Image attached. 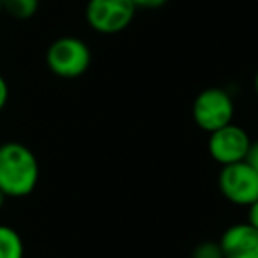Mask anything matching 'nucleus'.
I'll use <instances>...</instances> for the list:
<instances>
[{
  "label": "nucleus",
  "instance_id": "2eb2a0df",
  "mask_svg": "<svg viewBox=\"0 0 258 258\" xmlns=\"http://www.w3.org/2000/svg\"><path fill=\"white\" fill-rule=\"evenodd\" d=\"M253 87H254V92H256V96H258V71H256V75H254V80H253Z\"/></svg>",
  "mask_w": 258,
  "mask_h": 258
},
{
  "label": "nucleus",
  "instance_id": "ddd939ff",
  "mask_svg": "<svg viewBox=\"0 0 258 258\" xmlns=\"http://www.w3.org/2000/svg\"><path fill=\"white\" fill-rule=\"evenodd\" d=\"M253 228L258 230V200L253 202V204L247 207V221Z\"/></svg>",
  "mask_w": 258,
  "mask_h": 258
},
{
  "label": "nucleus",
  "instance_id": "0eeeda50",
  "mask_svg": "<svg viewBox=\"0 0 258 258\" xmlns=\"http://www.w3.org/2000/svg\"><path fill=\"white\" fill-rule=\"evenodd\" d=\"M223 258H258V230L249 223H235L219 239Z\"/></svg>",
  "mask_w": 258,
  "mask_h": 258
},
{
  "label": "nucleus",
  "instance_id": "f8f14e48",
  "mask_svg": "<svg viewBox=\"0 0 258 258\" xmlns=\"http://www.w3.org/2000/svg\"><path fill=\"white\" fill-rule=\"evenodd\" d=\"M246 161L251 165V168L254 170V172L258 173V140L256 142H253L251 144V149H249V152H247V158H246Z\"/></svg>",
  "mask_w": 258,
  "mask_h": 258
},
{
  "label": "nucleus",
  "instance_id": "dca6fc26",
  "mask_svg": "<svg viewBox=\"0 0 258 258\" xmlns=\"http://www.w3.org/2000/svg\"><path fill=\"white\" fill-rule=\"evenodd\" d=\"M6 198H8V197H6V195L2 193V191H0V209L4 207V202H6Z\"/></svg>",
  "mask_w": 258,
  "mask_h": 258
},
{
  "label": "nucleus",
  "instance_id": "7ed1b4c3",
  "mask_svg": "<svg viewBox=\"0 0 258 258\" xmlns=\"http://www.w3.org/2000/svg\"><path fill=\"white\" fill-rule=\"evenodd\" d=\"M193 120L205 133H212L216 129L232 124L235 104L233 97L219 87L205 89L193 101Z\"/></svg>",
  "mask_w": 258,
  "mask_h": 258
},
{
  "label": "nucleus",
  "instance_id": "6e6552de",
  "mask_svg": "<svg viewBox=\"0 0 258 258\" xmlns=\"http://www.w3.org/2000/svg\"><path fill=\"white\" fill-rule=\"evenodd\" d=\"M25 247L20 233L13 226L0 225V258H23Z\"/></svg>",
  "mask_w": 258,
  "mask_h": 258
},
{
  "label": "nucleus",
  "instance_id": "4468645a",
  "mask_svg": "<svg viewBox=\"0 0 258 258\" xmlns=\"http://www.w3.org/2000/svg\"><path fill=\"white\" fill-rule=\"evenodd\" d=\"M9 99V87H8V82L4 80V76L0 75V110L6 106Z\"/></svg>",
  "mask_w": 258,
  "mask_h": 258
},
{
  "label": "nucleus",
  "instance_id": "f3484780",
  "mask_svg": "<svg viewBox=\"0 0 258 258\" xmlns=\"http://www.w3.org/2000/svg\"><path fill=\"white\" fill-rule=\"evenodd\" d=\"M0 13H2V0H0Z\"/></svg>",
  "mask_w": 258,
  "mask_h": 258
},
{
  "label": "nucleus",
  "instance_id": "f257e3e1",
  "mask_svg": "<svg viewBox=\"0 0 258 258\" xmlns=\"http://www.w3.org/2000/svg\"><path fill=\"white\" fill-rule=\"evenodd\" d=\"M39 180V163L32 151L20 142L0 144V191L6 197L30 195Z\"/></svg>",
  "mask_w": 258,
  "mask_h": 258
},
{
  "label": "nucleus",
  "instance_id": "f03ea898",
  "mask_svg": "<svg viewBox=\"0 0 258 258\" xmlns=\"http://www.w3.org/2000/svg\"><path fill=\"white\" fill-rule=\"evenodd\" d=\"M92 62V53L85 41L80 37H58L46 51V64L58 78L73 80L85 75Z\"/></svg>",
  "mask_w": 258,
  "mask_h": 258
},
{
  "label": "nucleus",
  "instance_id": "9b49d317",
  "mask_svg": "<svg viewBox=\"0 0 258 258\" xmlns=\"http://www.w3.org/2000/svg\"><path fill=\"white\" fill-rule=\"evenodd\" d=\"M137 9H159L168 2V0H131Z\"/></svg>",
  "mask_w": 258,
  "mask_h": 258
},
{
  "label": "nucleus",
  "instance_id": "1a4fd4ad",
  "mask_svg": "<svg viewBox=\"0 0 258 258\" xmlns=\"http://www.w3.org/2000/svg\"><path fill=\"white\" fill-rule=\"evenodd\" d=\"M39 9V0H2V11L15 20H30Z\"/></svg>",
  "mask_w": 258,
  "mask_h": 258
},
{
  "label": "nucleus",
  "instance_id": "20e7f679",
  "mask_svg": "<svg viewBox=\"0 0 258 258\" xmlns=\"http://www.w3.org/2000/svg\"><path fill=\"white\" fill-rule=\"evenodd\" d=\"M137 8L131 0H89L85 20L97 34L111 36L125 30L135 18Z\"/></svg>",
  "mask_w": 258,
  "mask_h": 258
},
{
  "label": "nucleus",
  "instance_id": "39448f33",
  "mask_svg": "<svg viewBox=\"0 0 258 258\" xmlns=\"http://www.w3.org/2000/svg\"><path fill=\"white\" fill-rule=\"evenodd\" d=\"M218 187L230 204L249 207L253 202L258 200V173L247 161L221 166Z\"/></svg>",
  "mask_w": 258,
  "mask_h": 258
},
{
  "label": "nucleus",
  "instance_id": "9d476101",
  "mask_svg": "<svg viewBox=\"0 0 258 258\" xmlns=\"http://www.w3.org/2000/svg\"><path fill=\"white\" fill-rule=\"evenodd\" d=\"M191 258H223V251L219 247V242L205 240V242H200L195 247Z\"/></svg>",
  "mask_w": 258,
  "mask_h": 258
},
{
  "label": "nucleus",
  "instance_id": "423d86ee",
  "mask_svg": "<svg viewBox=\"0 0 258 258\" xmlns=\"http://www.w3.org/2000/svg\"><path fill=\"white\" fill-rule=\"evenodd\" d=\"M251 138L237 124H228L221 129H216L209 133V154L216 163L221 166L233 165V163L246 161L247 152L251 149Z\"/></svg>",
  "mask_w": 258,
  "mask_h": 258
}]
</instances>
